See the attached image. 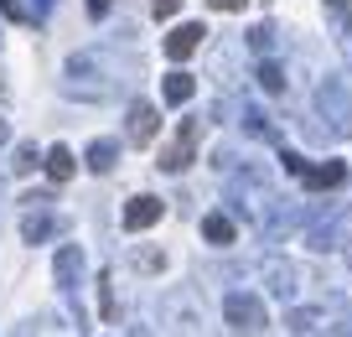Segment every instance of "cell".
<instances>
[{"mask_svg":"<svg viewBox=\"0 0 352 337\" xmlns=\"http://www.w3.org/2000/svg\"><path fill=\"white\" fill-rule=\"evenodd\" d=\"M316 109H321L331 135H352V94L342 78H321L316 83Z\"/></svg>","mask_w":352,"mask_h":337,"instance_id":"6da1fadb","label":"cell"},{"mask_svg":"<svg viewBox=\"0 0 352 337\" xmlns=\"http://www.w3.org/2000/svg\"><path fill=\"white\" fill-rule=\"evenodd\" d=\"M223 322H228L233 332H243V337L264 332V296H254V291H228V296H223Z\"/></svg>","mask_w":352,"mask_h":337,"instance_id":"7a4b0ae2","label":"cell"},{"mask_svg":"<svg viewBox=\"0 0 352 337\" xmlns=\"http://www.w3.org/2000/svg\"><path fill=\"white\" fill-rule=\"evenodd\" d=\"M192 156H197V120H182V125H176V141L161 151L155 166L176 176V172H187V166H192Z\"/></svg>","mask_w":352,"mask_h":337,"instance_id":"3957f363","label":"cell"},{"mask_svg":"<svg viewBox=\"0 0 352 337\" xmlns=\"http://www.w3.org/2000/svg\"><path fill=\"white\" fill-rule=\"evenodd\" d=\"M52 275H57V291L73 301L78 285H83V249H78V244H63V249H57V270Z\"/></svg>","mask_w":352,"mask_h":337,"instance_id":"277c9868","label":"cell"},{"mask_svg":"<svg viewBox=\"0 0 352 337\" xmlns=\"http://www.w3.org/2000/svg\"><path fill=\"white\" fill-rule=\"evenodd\" d=\"M161 213H166V203H161V197L140 192V197H130V203H124V229H130V234H140V229H151V223H161Z\"/></svg>","mask_w":352,"mask_h":337,"instance_id":"5b68a950","label":"cell"},{"mask_svg":"<svg viewBox=\"0 0 352 337\" xmlns=\"http://www.w3.org/2000/svg\"><path fill=\"white\" fill-rule=\"evenodd\" d=\"M202 37H208V26H202V21H187V26H176V32L166 37V57H171V63L192 57V52L202 47Z\"/></svg>","mask_w":352,"mask_h":337,"instance_id":"8992f818","label":"cell"},{"mask_svg":"<svg viewBox=\"0 0 352 337\" xmlns=\"http://www.w3.org/2000/svg\"><path fill=\"white\" fill-rule=\"evenodd\" d=\"M155 130H161V114H155V104H130V141L135 145H151L155 141Z\"/></svg>","mask_w":352,"mask_h":337,"instance_id":"52a82bcc","label":"cell"},{"mask_svg":"<svg viewBox=\"0 0 352 337\" xmlns=\"http://www.w3.org/2000/svg\"><path fill=\"white\" fill-rule=\"evenodd\" d=\"M342 176H347V161H321V166H306L300 182H306V192H331Z\"/></svg>","mask_w":352,"mask_h":337,"instance_id":"ba28073f","label":"cell"},{"mask_svg":"<svg viewBox=\"0 0 352 337\" xmlns=\"http://www.w3.org/2000/svg\"><path fill=\"white\" fill-rule=\"evenodd\" d=\"M233 234H239V223H233L228 213H208V218H202V239H208V244H218V249H228V244H233Z\"/></svg>","mask_w":352,"mask_h":337,"instance_id":"9c48e42d","label":"cell"},{"mask_svg":"<svg viewBox=\"0 0 352 337\" xmlns=\"http://www.w3.org/2000/svg\"><path fill=\"white\" fill-rule=\"evenodd\" d=\"M161 94H166V104H176V109H182L192 94H197V78H192L187 68H176V73H166V88H161Z\"/></svg>","mask_w":352,"mask_h":337,"instance_id":"30bf717a","label":"cell"},{"mask_svg":"<svg viewBox=\"0 0 352 337\" xmlns=\"http://www.w3.org/2000/svg\"><path fill=\"white\" fill-rule=\"evenodd\" d=\"M264 280H270V291H275L280 301H290V296H296V270H290L285 260H270V265H264Z\"/></svg>","mask_w":352,"mask_h":337,"instance_id":"8fae6325","label":"cell"},{"mask_svg":"<svg viewBox=\"0 0 352 337\" xmlns=\"http://www.w3.org/2000/svg\"><path fill=\"white\" fill-rule=\"evenodd\" d=\"M114 161H120V145H114V141H94V145H88V156H83V166H88V172H114Z\"/></svg>","mask_w":352,"mask_h":337,"instance_id":"7c38bea8","label":"cell"},{"mask_svg":"<svg viewBox=\"0 0 352 337\" xmlns=\"http://www.w3.org/2000/svg\"><path fill=\"white\" fill-rule=\"evenodd\" d=\"M42 166H47V176H52V182H67V176L78 172V161H73V151H67V145H52V151L42 156Z\"/></svg>","mask_w":352,"mask_h":337,"instance_id":"4fadbf2b","label":"cell"},{"mask_svg":"<svg viewBox=\"0 0 352 337\" xmlns=\"http://www.w3.org/2000/svg\"><path fill=\"white\" fill-rule=\"evenodd\" d=\"M47 234H52V218H47V213H26L21 218V239L26 244H42Z\"/></svg>","mask_w":352,"mask_h":337,"instance_id":"5bb4252c","label":"cell"},{"mask_svg":"<svg viewBox=\"0 0 352 337\" xmlns=\"http://www.w3.org/2000/svg\"><path fill=\"white\" fill-rule=\"evenodd\" d=\"M130 265H135V270H145V275H161L166 270V254L161 249H130Z\"/></svg>","mask_w":352,"mask_h":337,"instance_id":"9a60e30c","label":"cell"},{"mask_svg":"<svg viewBox=\"0 0 352 337\" xmlns=\"http://www.w3.org/2000/svg\"><path fill=\"white\" fill-rule=\"evenodd\" d=\"M36 166H42L36 145H16V156H11V172H16V176H26V172H36Z\"/></svg>","mask_w":352,"mask_h":337,"instance_id":"2e32d148","label":"cell"},{"mask_svg":"<svg viewBox=\"0 0 352 337\" xmlns=\"http://www.w3.org/2000/svg\"><path fill=\"white\" fill-rule=\"evenodd\" d=\"M259 88L264 94H285V73L275 63H259Z\"/></svg>","mask_w":352,"mask_h":337,"instance_id":"e0dca14e","label":"cell"},{"mask_svg":"<svg viewBox=\"0 0 352 337\" xmlns=\"http://www.w3.org/2000/svg\"><path fill=\"white\" fill-rule=\"evenodd\" d=\"M243 130H249V135H264V141H275V125H264L259 109H243Z\"/></svg>","mask_w":352,"mask_h":337,"instance_id":"ac0fdd59","label":"cell"},{"mask_svg":"<svg viewBox=\"0 0 352 337\" xmlns=\"http://www.w3.org/2000/svg\"><path fill=\"white\" fill-rule=\"evenodd\" d=\"M249 47H254V52H270V47H275V32H270V26H254V32H249Z\"/></svg>","mask_w":352,"mask_h":337,"instance_id":"d6986e66","label":"cell"},{"mask_svg":"<svg viewBox=\"0 0 352 337\" xmlns=\"http://www.w3.org/2000/svg\"><path fill=\"white\" fill-rule=\"evenodd\" d=\"M280 166H285L290 176H300V172H306V161H300V151H280Z\"/></svg>","mask_w":352,"mask_h":337,"instance_id":"ffe728a7","label":"cell"},{"mask_svg":"<svg viewBox=\"0 0 352 337\" xmlns=\"http://www.w3.org/2000/svg\"><path fill=\"white\" fill-rule=\"evenodd\" d=\"M151 6H155V21H171V16L182 11V0H151Z\"/></svg>","mask_w":352,"mask_h":337,"instance_id":"44dd1931","label":"cell"},{"mask_svg":"<svg viewBox=\"0 0 352 337\" xmlns=\"http://www.w3.org/2000/svg\"><path fill=\"white\" fill-rule=\"evenodd\" d=\"M0 11L11 16V21H26V16H32V11H26V0H0Z\"/></svg>","mask_w":352,"mask_h":337,"instance_id":"7402d4cb","label":"cell"},{"mask_svg":"<svg viewBox=\"0 0 352 337\" xmlns=\"http://www.w3.org/2000/svg\"><path fill=\"white\" fill-rule=\"evenodd\" d=\"M99 306H104V316H114V296H109V280L99 275Z\"/></svg>","mask_w":352,"mask_h":337,"instance_id":"603a6c76","label":"cell"},{"mask_svg":"<svg viewBox=\"0 0 352 337\" xmlns=\"http://www.w3.org/2000/svg\"><path fill=\"white\" fill-rule=\"evenodd\" d=\"M212 11H243V6H249V0H208Z\"/></svg>","mask_w":352,"mask_h":337,"instance_id":"cb8c5ba5","label":"cell"},{"mask_svg":"<svg viewBox=\"0 0 352 337\" xmlns=\"http://www.w3.org/2000/svg\"><path fill=\"white\" fill-rule=\"evenodd\" d=\"M109 6L114 0H88V16H109Z\"/></svg>","mask_w":352,"mask_h":337,"instance_id":"d4e9b609","label":"cell"},{"mask_svg":"<svg viewBox=\"0 0 352 337\" xmlns=\"http://www.w3.org/2000/svg\"><path fill=\"white\" fill-rule=\"evenodd\" d=\"M6 141H11V130H6V120H0V145H6Z\"/></svg>","mask_w":352,"mask_h":337,"instance_id":"484cf974","label":"cell"},{"mask_svg":"<svg viewBox=\"0 0 352 337\" xmlns=\"http://www.w3.org/2000/svg\"><path fill=\"white\" fill-rule=\"evenodd\" d=\"M342 52H347V57H352V37H342Z\"/></svg>","mask_w":352,"mask_h":337,"instance_id":"4316f807","label":"cell"},{"mask_svg":"<svg viewBox=\"0 0 352 337\" xmlns=\"http://www.w3.org/2000/svg\"><path fill=\"white\" fill-rule=\"evenodd\" d=\"M327 6H337V11H342V6H352V0H327Z\"/></svg>","mask_w":352,"mask_h":337,"instance_id":"83f0119b","label":"cell"},{"mask_svg":"<svg viewBox=\"0 0 352 337\" xmlns=\"http://www.w3.org/2000/svg\"><path fill=\"white\" fill-rule=\"evenodd\" d=\"M342 244H347V260H352V239H342Z\"/></svg>","mask_w":352,"mask_h":337,"instance_id":"f1b7e54d","label":"cell"},{"mask_svg":"<svg viewBox=\"0 0 352 337\" xmlns=\"http://www.w3.org/2000/svg\"><path fill=\"white\" fill-rule=\"evenodd\" d=\"M264 6H270V0H264Z\"/></svg>","mask_w":352,"mask_h":337,"instance_id":"f546056e","label":"cell"}]
</instances>
